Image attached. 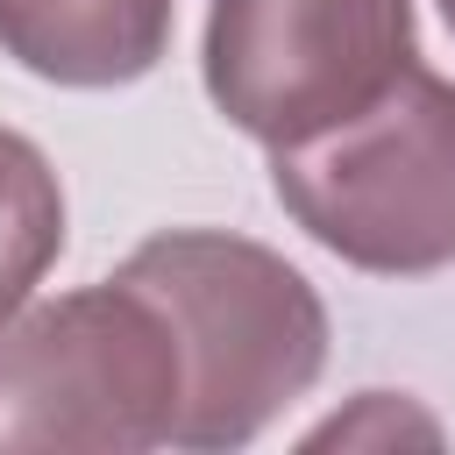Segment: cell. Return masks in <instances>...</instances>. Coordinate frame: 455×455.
<instances>
[{
	"mask_svg": "<svg viewBox=\"0 0 455 455\" xmlns=\"http://www.w3.org/2000/svg\"><path fill=\"white\" fill-rule=\"evenodd\" d=\"M185 355V405L171 448L228 455L249 448L291 398L327 370V306L277 249L228 228H164L128 263Z\"/></svg>",
	"mask_w": 455,
	"mask_h": 455,
	"instance_id": "cell-1",
	"label": "cell"
},
{
	"mask_svg": "<svg viewBox=\"0 0 455 455\" xmlns=\"http://www.w3.org/2000/svg\"><path fill=\"white\" fill-rule=\"evenodd\" d=\"M185 405V355L164 306L121 270L21 306L0 327V455L85 448L149 455L171 448Z\"/></svg>",
	"mask_w": 455,
	"mask_h": 455,
	"instance_id": "cell-2",
	"label": "cell"
},
{
	"mask_svg": "<svg viewBox=\"0 0 455 455\" xmlns=\"http://www.w3.org/2000/svg\"><path fill=\"white\" fill-rule=\"evenodd\" d=\"M277 206L348 270L427 277L455 263V78L412 64L355 121L270 149Z\"/></svg>",
	"mask_w": 455,
	"mask_h": 455,
	"instance_id": "cell-3",
	"label": "cell"
},
{
	"mask_svg": "<svg viewBox=\"0 0 455 455\" xmlns=\"http://www.w3.org/2000/svg\"><path fill=\"white\" fill-rule=\"evenodd\" d=\"M412 64V0H213L199 43L206 100L263 149L355 121Z\"/></svg>",
	"mask_w": 455,
	"mask_h": 455,
	"instance_id": "cell-4",
	"label": "cell"
},
{
	"mask_svg": "<svg viewBox=\"0 0 455 455\" xmlns=\"http://www.w3.org/2000/svg\"><path fill=\"white\" fill-rule=\"evenodd\" d=\"M178 0H0V50L71 92L135 85L171 50Z\"/></svg>",
	"mask_w": 455,
	"mask_h": 455,
	"instance_id": "cell-5",
	"label": "cell"
},
{
	"mask_svg": "<svg viewBox=\"0 0 455 455\" xmlns=\"http://www.w3.org/2000/svg\"><path fill=\"white\" fill-rule=\"evenodd\" d=\"M57 256H64V185L21 128H0V327L36 299Z\"/></svg>",
	"mask_w": 455,
	"mask_h": 455,
	"instance_id": "cell-6",
	"label": "cell"
},
{
	"mask_svg": "<svg viewBox=\"0 0 455 455\" xmlns=\"http://www.w3.org/2000/svg\"><path fill=\"white\" fill-rule=\"evenodd\" d=\"M391 448V441H441V419L434 412H419L412 398H398V391H363L348 412H334L327 427H313L306 434V448Z\"/></svg>",
	"mask_w": 455,
	"mask_h": 455,
	"instance_id": "cell-7",
	"label": "cell"
},
{
	"mask_svg": "<svg viewBox=\"0 0 455 455\" xmlns=\"http://www.w3.org/2000/svg\"><path fill=\"white\" fill-rule=\"evenodd\" d=\"M441 21H448V36H455V0H441Z\"/></svg>",
	"mask_w": 455,
	"mask_h": 455,
	"instance_id": "cell-8",
	"label": "cell"
}]
</instances>
